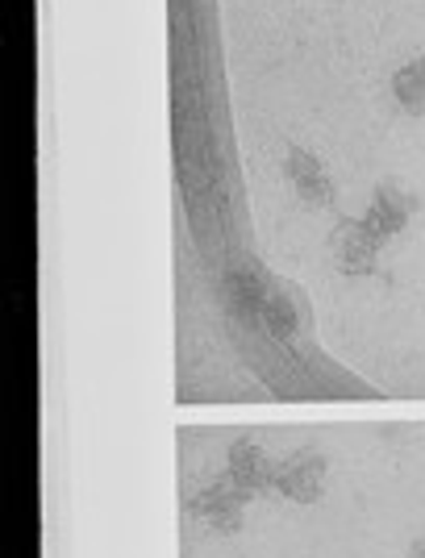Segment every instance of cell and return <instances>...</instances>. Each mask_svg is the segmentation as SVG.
Masks as SVG:
<instances>
[{"mask_svg":"<svg viewBox=\"0 0 425 558\" xmlns=\"http://www.w3.org/2000/svg\"><path fill=\"white\" fill-rule=\"evenodd\" d=\"M379 233H372L363 221H347L342 230H333V258L342 271L351 276H363V271H376V255H379Z\"/></svg>","mask_w":425,"mask_h":558,"instance_id":"1","label":"cell"},{"mask_svg":"<svg viewBox=\"0 0 425 558\" xmlns=\"http://www.w3.org/2000/svg\"><path fill=\"white\" fill-rule=\"evenodd\" d=\"M321 459H292V463L276 466V488L292 500H317L321 496Z\"/></svg>","mask_w":425,"mask_h":558,"instance_id":"2","label":"cell"},{"mask_svg":"<svg viewBox=\"0 0 425 558\" xmlns=\"http://www.w3.org/2000/svg\"><path fill=\"white\" fill-rule=\"evenodd\" d=\"M288 180H292V187H296L305 201H313V205H330L333 201V187H330V180H326V171H321V163H317L313 155H305V150H292V155H288Z\"/></svg>","mask_w":425,"mask_h":558,"instance_id":"3","label":"cell"},{"mask_svg":"<svg viewBox=\"0 0 425 558\" xmlns=\"http://www.w3.org/2000/svg\"><path fill=\"white\" fill-rule=\"evenodd\" d=\"M246 496H251V492L238 488L234 480H230V484H217V488L205 492V496L196 500V509H201V517H209L212 525L230 530V525L238 521V509L246 505Z\"/></svg>","mask_w":425,"mask_h":558,"instance_id":"4","label":"cell"},{"mask_svg":"<svg viewBox=\"0 0 425 558\" xmlns=\"http://www.w3.org/2000/svg\"><path fill=\"white\" fill-rule=\"evenodd\" d=\"M409 209H413L409 196H401L397 187H384L376 196V205H372V213L363 217V226L372 233H379V238H388V233H397L409 221Z\"/></svg>","mask_w":425,"mask_h":558,"instance_id":"5","label":"cell"},{"mask_svg":"<svg viewBox=\"0 0 425 558\" xmlns=\"http://www.w3.org/2000/svg\"><path fill=\"white\" fill-rule=\"evenodd\" d=\"M230 480H234L238 488H263V484H276V471H267V463H263V454L255 450V446H234L230 450Z\"/></svg>","mask_w":425,"mask_h":558,"instance_id":"6","label":"cell"},{"mask_svg":"<svg viewBox=\"0 0 425 558\" xmlns=\"http://www.w3.org/2000/svg\"><path fill=\"white\" fill-rule=\"evenodd\" d=\"M392 93L401 100L409 113H425V59L409 63L392 75Z\"/></svg>","mask_w":425,"mask_h":558,"instance_id":"7","label":"cell"},{"mask_svg":"<svg viewBox=\"0 0 425 558\" xmlns=\"http://www.w3.org/2000/svg\"><path fill=\"white\" fill-rule=\"evenodd\" d=\"M267 322L280 329V333H288L292 329V308L283 301H267Z\"/></svg>","mask_w":425,"mask_h":558,"instance_id":"8","label":"cell"},{"mask_svg":"<svg viewBox=\"0 0 425 558\" xmlns=\"http://www.w3.org/2000/svg\"><path fill=\"white\" fill-rule=\"evenodd\" d=\"M413 558H425V537L417 542V546H413Z\"/></svg>","mask_w":425,"mask_h":558,"instance_id":"9","label":"cell"}]
</instances>
